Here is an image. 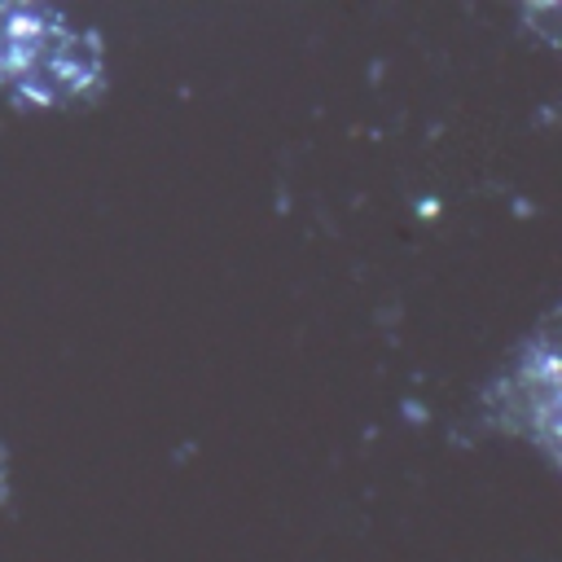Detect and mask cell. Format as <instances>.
Instances as JSON below:
<instances>
[{
  "label": "cell",
  "instance_id": "obj_1",
  "mask_svg": "<svg viewBox=\"0 0 562 562\" xmlns=\"http://www.w3.org/2000/svg\"><path fill=\"white\" fill-rule=\"evenodd\" d=\"M0 83L40 105H66L101 83V44L44 4H0Z\"/></svg>",
  "mask_w": 562,
  "mask_h": 562
}]
</instances>
